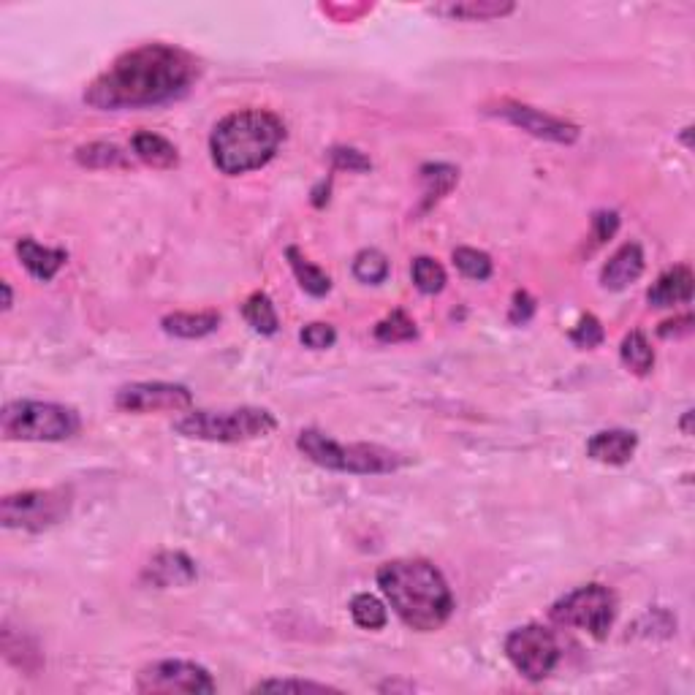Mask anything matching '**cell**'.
I'll use <instances>...</instances> for the list:
<instances>
[{"instance_id":"6da1fadb","label":"cell","mask_w":695,"mask_h":695,"mask_svg":"<svg viewBox=\"0 0 695 695\" xmlns=\"http://www.w3.org/2000/svg\"><path fill=\"white\" fill-rule=\"evenodd\" d=\"M199 79V63L172 44H142L125 52L98 74L85 90V101L104 112L147 109L177 101Z\"/></svg>"},{"instance_id":"7a4b0ae2","label":"cell","mask_w":695,"mask_h":695,"mask_svg":"<svg viewBox=\"0 0 695 695\" xmlns=\"http://www.w3.org/2000/svg\"><path fill=\"white\" fill-rule=\"evenodd\" d=\"M378 587L391 603L394 614L419 633H432L446 625L454 614V592L446 576L429 560H391L383 562Z\"/></svg>"},{"instance_id":"3957f363","label":"cell","mask_w":695,"mask_h":695,"mask_svg":"<svg viewBox=\"0 0 695 695\" xmlns=\"http://www.w3.org/2000/svg\"><path fill=\"white\" fill-rule=\"evenodd\" d=\"M283 139L286 125L280 117L267 109H242L212 128V163L229 177L256 172L275 158Z\"/></svg>"},{"instance_id":"277c9868","label":"cell","mask_w":695,"mask_h":695,"mask_svg":"<svg viewBox=\"0 0 695 695\" xmlns=\"http://www.w3.org/2000/svg\"><path fill=\"white\" fill-rule=\"evenodd\" d=\"M296 448L318 467L351 473V476H381V473H394L405 465V457L400 451L375 446V443H348L345 446V443H337L326 432L313 427L299 432Z\"/></svg>"},{"instance_id":"5b68a950","label":"cell","mask_w":695,"mask_h":695,"mask_svg":"<svg viewBox=\"0 0 695 695\" xmlns=\"http://www.w3.org/2000/svg\"><path fill=\"white\" fill-rule=\"evenodd\" d=\"M277 429L275 413L267 408H229V410H188V416L174 421V432L182 438L207 443H248L267 438Z\"/></svg>"},{"instance_id":"8992f818","label":"cell","mask_w":695,"mask_h":695,"mask_svg":"<svg viewBox=\"0 0 695 695\" xmlns=\"http://www.w3.org/2000/svg\"><path fill=\"white\" fill-rule=\"evenodd\" d=\"M82 429V416L71 405L39 400L9 402L0 413V435L28 443H60Z\"/></svg>"},{"instance_id":"52a82bcc","label":"cell","mask_w":695,"mask_h":695,"mask_svg":"<svg viewBox=\"0 0 695 695\" xmlns=\"http://www.w3.org/2000/svg\"><path fill=\"white\" fill-rule=\"evenodd\" d=\"M71 511V492L58 489H30L0 500V522L6 530H25V533H44L55 527Z\"/></svg>"},{"instance_id":"ba28073f","label":"cell","mask_w":695,"mask_h":695,"mask_svg":"<svg viewBox=\"0 0 695 695\" xmlns=\"http://www.w3.org/2000/svg\"><path fill=\"white\" fill-rule=\"evenodd\" d=\"M549 614L560 625L584 630L592 638H606L617 617V595L603 584H584L562 595Z\"/></svg>"},{"instance_id":"9c48e42d","label":"cell","mask_w":695,"mask_h":695,"mask_svg":"<svg viewBox=\"0 0 695 695\" xmlns=\"http://www.w3.org/2000/svg\"><path fill=\"white\" fill-rule=\"evenodd\" d=\"M505 657L530 682H543L560 663V644L543 625H522L505 638Z\"/></svg>"},{"instance_id":"30bf717a","label":"cell","mask_w":695,"mask_h":695,"mask_svg":"<svg viewBox=\"0 0 695 695\" xmlns=\"http://www.w3.org/2000/svg\"><path fill=\"white\" fill-rule=\"evenodd\" d=\"M139 693H191L210 695L218 690L215 679L204 666L191 660H158L136 674Z\"/></svg>"},{"instance_id":"8fae6325","label":"cell","mask_w":695,"mask_h":695,"mask_svg":"<svg viewBox=\"0 0 695 695\" xmlns=\"http://www.w3.org/2000/svg\"><path fill=\"white\" fill-rule=\"evenodd\" d=\"M193 394L182 383L142 381L128 383L115 394V408L123 413H182L191 410Z\"/></svg>"},{"instance_id":"7c38bea8","label":"cell","mask_w":695,"mask_h":695,"mask_svg":"<svg viewBox=\"0 0 695 695\" xmlns=\"http://www.w3.org/2000/svg\"><path fill=\"white\" fill-rule=\"evenodd\" d=\"M492 115L503 117V120H508L516 128H522V131L538 136V139H546V142L573 144L579 139V128L573 123L549 115V112H541L535 106L519 104V101H500L492 109Z\"/></svg>"},{"instance_id":"4fadbf2b","label":"cell","mask_w":695,"mask_h":695,"mask_svg":"<svg viewBox=\"0 0 695 695\" xmlns=\"http://www.w3.org/2000/svg\"><path fill=\"white\" fill-rule=\"evenodd\" d=\"M196 562L182 552H161L147 562L142 579L153 584L158 590H172V587H188L196 581Z\"/></svg>"},{"instance_id":"5bb4252c","label":"cell","mask_w":695,"mask_h":695,"mask_svg":"<svg viewBox=\"0 0 695 695\" xmlns=\"http://www.w3.org/2000/svg\"><path fill=\"white\" fill-rule=\"evenodd\" d=\"M644 272V250L638 242H625L614 256L600 269V283L609 291H622L630 283H636Z\"/></svg>"},{"instance_id":"9a60e30c","label":"cell","mask_w":695,"mask_h":695,"mask_svg":"<svg viewBox=\"0 0 695 695\" xmlns=\"http://www.w3.org/2000/svg\"><path fill=\"white\" fill-rule=\"evenodd\" d=\"M638 435L630 429H603L587 440V454L603 465H625L633 459Z\"/></svg>"},{"instance_id":"2e32d148","label":"cell","mask_w":695,"mask_h":695,"mask_svg":"<svg viewBox=\"0 0 695 695\" xmlns=\"http://www.w3.org/2000/svg\"><path fill=\"white\" fill-rule=\"evenodd\" d=\"M17 256H20L22 267L28 269L30 275L41 280V283H49L52 277L58 275L60 269L66 267L68 253L63 248H44L41 242H36L33 237H22L17 242Z\"/></svg>"},{"instance_id":"e0dca14e","label":"cell","mask_w":695,"mask_h":695,"mask_svg":"<svg viewBox=\"0 0 695 695\" xmlns=\"http://www.w3.org/2000/svg\"><path fill=\"white\" fill-rule=\"evenodd\" d=\"M647 299L652 307L690 305V299H693V272H690V267H674L663 272L647 291Z\"/></svg>"},{"instance_id":"ac0fdd59","label":"cell","mask_w":695,"mask_h":695,"mask_svg":"<svg viewBox=\"0 0 695 695\" xmlns=\"http://www.w3.org/2000/svg\"><path fill=\"white\" fill-rule=\"evenodd\" d=\"M131 147H134L136 158L147 163V166H153V169H174L180 163L177 147L166 136L153 134V131H139L131 139Z\"/></svg>"},{"instance_id":"d6986e66","label":"cell","mask_w":695,"mask_h":695,"mask_svg":"<svg viewBox=\"0 0 695 695\" xmlns=\"http://www.w3.org/2000/svg\"><path fill=\"white\" fill-rule=\"evenodd\" d=\"M163 332L172 334V337H182V340H199V337H207L220 326V315L215 310H207V313H172L163 315Z\"/></svg>"},{"instance_id":"ffe728a7","label":"cell","mask_w":695,"mask_h":695,"mask_svg":"<svg viewBox=\"0 0 695 695\" xmlns=\"http://www.w3.org/2000/svg\"><path fill=\"white\" fill-rule=\"evenodd\" d=\"M0 647H3V657L11 666L22 668L28 674L41 668V655L36 644H30V638H25L22 630L11 628L9 622H3V630H0Z\"/></svg>"},{"instance_id":"44dd1931","label":"cell","mask_w":695,"mask_h":695,"mask_svg":"<svg viewBox=\"0 0 695 695\" xmlns=\"http://www.w3.org/2000/svg\"><path fill=\"white\" fill-rule=\"evenodd\" d=\"M286 258L288 264H291V269H294V277L299 280V286L305 288L310 296H326L329 291H332V277L326 275L324 269L315 267V264H310L305 256H302V250L299 248H288L286 250Z\"/></svg>"},{"instance_id":"7402d4cb","label":"cell","mask_w":695,"mask_h":695,"mask_svg":"<svg viewBox=\"0 0 695 695\" xmlns=\"http://www.w3.org/2000/svg\"><path fill=\"white\" fill-rule=\"evenodd\" d=\"M619 356H622V364L630 372H636V375H649L652 367H655V351L649 345L647 334L638 332V329H633V332L622 337Z\"/></svg>"},{"instance_id":"603a6c76","label":"cell","mask_w":695,"mask_h":695,"mask_svg":"<svg viewBox=\"0 0 695 695\" xmlns=\"http://www.w3.org/2000/svg\"><path fill=\"white\" fill-rule=\"evenodd\" d=\"M242 315H245L250 329L264 334V337H272V334H277V329H280L275 305H272V299H269V294H264V291H256V294H250L248 299H245Z\"/></svg>"},{"instance_id":"cb8c5ba5","label":"cell","mask_w":695,"mask_h":695,"mask_svg":"<svg viewBox=\"0 0 695 695\" xmlns=\"http://www.w3.org/2000/svg\"><path fill=\"white\" fill-rule=\"evenodd\" d=\"M435 11L443 14V17H451V20L489 22V20H497V17H505V14H511L514 6H511V3H476V0H467V3H448V6H438Z\"/></svg>"},{"instance_id":"d4e9b609","label":"cell","mask_w":695,"mask_h":695,"mask_svg":"<svg viewBox=\"0 0 695 695\" xmlns=\"http://www.w3.org/2000/svg\"><path fill=\"white\" fill-rule=\"evenodd\" d=\"M77 161L82 166H90V169H128L131 166V158L117 144L109 142H93L79 147Z\"/></svg>"},{"instance_id":"484cf974","label":"cell","mask_w":695,"mask_h":695,"mask_svg":"<svg viewBox=\"0 0 695 695\" xmlns=\"http://www.w3.org/2000/svg\"><path fill=\"white\" fill-rule=\"evenodd\" d=\"M421 182H424V196H427L429 207L432 201H440L454 191V185L459 182V172L448 163H427V166H421Z\"/></svg>"},{"instance_id":"4316f807","label":"cell","mask_w":695,"mask_h":695,"mask_svg":"<svg viewBox=\"0 0 695 695\" xmlns=\"http://www.w3.org/2000/svg\"><path fill=\"white\" fill-rule=\"evenodd\" d=\"M351 617L353 622L364 630H381L389 622V611L383 606L381 598H375L370 592H359L351 600Z\"/></svg>"},{"instance_id":"83f0119b","label":"cell","mask_w":695,"mask_h":695,"mask_svg":"<svg viewBox=\"0 0 695 695\" xmlns=\"http://www.w3.org/2000/svg\"><path fill=\"white\" fill-rule=\"evenodd\" d=\"M410 275H413V286L419 288L421 294H440L446 288V269L440 267L435 258L419 256L413 258V267H410Z\"/></svg>"},{"instance_id":"f1b7e54d","label":"cell","mask_w":695,"mask_h":695,"mask_svg":"<svg viewBox=\"0 0 695 695\" xmlns=\"http://www.w3.org/2000/svg\"><path fill=\"white\" fill-rule=\"evenodd\" d=\"M389 269V258L375 248L362 250V253H356V258H353V277L359 283H367V286L383 283L389 277Z\"/></svg>"},{"instance_id":"f546056e","label":"cell","mask_w":695,"mask_h":695,"mask_svg":"<svg viewBox=\"0 0 695 695\" xmlns=\"http://www.w3.org/2000/svg\"><path fill=\"white\" fill-rule=\"evenodd\" d=\"M416 324L405 310H394L375 326V340L381 343H408L416 337Z\"/></svg>"},{"instance_id":"4dcf8cb0","label":"cell","mask_w":695,"mask_h":695,"mask_svg":"<svg viewBox=\"0 0 695 695\" xmlns=\"http://www.w3.org/2000/svg\"><path fill=\"white\" fill-rule=\"evenodd\" d=\"M454 267L465 277H470V280H478V283H484V280L492 277V258L486 256L484 250L457 248L454 250Z\"/></svg>"},{"instance_id":"1f68e13d","label":"cell","mask_w":695,"mask_h":695,"mask_svg":"<svg viewBox=\"0 0 695 695\" xmlns=\"http://www.w3.org/2000/svg\"><path fill=\"white\" fill-rule=\"evenodd\" d=\"M253 693H337V687L310 679H264L253 685Z\"/></svg>"},{"instance_id":"d6a6232c","label":"cell","mask_w":695,"mask_h":695,"mask_svg":"<svg viewBox=\"0 0 695 695\" xmlns=\"http://www.w3.org/2000/svg\"><path fill=\"white\" fill-rule=\"evenodd\" d=\"M603 337H606V332H603V324H600L595 315H581L579 324L571 329V343L576 345V348H584V351H590V348H598L600 343H603Z\"/></svg>"},{"instance_id":"836d02e7","label":"cell","mask_w":695,"mask_h":695,"mask_svg":"<svg viewBox=\"0 0 695 695\" xmlns=\"http://www.w3.org/2000/svg\"><path fill=\"white\" fill-rule=\"evenodd\" d=\"M299 340H302L307 348H313V351H326V348H332V345L337 343V332H334V326L315 321V324H307L305 329L299 332Z\"/></svg>"},{"instance_id":"e575fe53","label":"cell","mask_w":695,"mask_h":695,"mask_svg":"<svg viewBox=\"0 0 695 695\" xmlns=\"http://www.w3.org/2000/svg\"><path fill=\"white\" fill-rule=\"evenodd\" d=\"M329 158H332L334 169H348V172H370L372 169L370 158L353 147H334L329 150Z\"/></svg>"},{"instance_id":"d590c367","label":"cell","mask_w":695,"mask_h":695,"mask_svg":"<svg viewBox=\"0 0 695 695\" xmlns=\"http://www.w3.org/2000/svg\"><path fill=\"white\" fill-rule=\"evenodd\" d=\"M533 313H535V302H533V296L527 294V291H516L514 294V305H511V324H516V326H522V324H527L530 318H533Z\"/></svg>"},{"instance_id":"8d00e7d4","label":"cell","mask_w":695,"mask_h":695,"mask_svg":"<svg viewBox=\"0 0 695 695\" xmlns=\"http://www.w3.org/2000/svg\"><path fill=\"white\" fill-rule=\"evenodd\" d=\"M592 226H595V245H603L619 229V215L617 212H598L592 218Z\"/></svg>"},{"instance_id":"74e56055","label":"cell","mask_w":695,"mask_h":695,"mask_svg":"<svg viewBox=\"0 0 695 695\" xmlns=\"http://www.w3.org/2000/svg\"><path fill=\"white\" fill-rule=\"evenodd\" d=\"M693 329V315H682V318H674V321H666V324H660V329H657V334L660 337H679V334H687Z\"/></svg>"},{"instance_id":"f35d334b","label":"cell","mask_w":695,"mask_h":695,"mask_svg":"<svg viewBox=\"0 0 695 695\" xmlns=\"http://www.w3.org/2000/svg\"><path fill=\"white\" fill-rule=\"evenodd\" d=\"M0 288H3V310L9 313L11 307H14V291H11L9 283H3V286H0Z\"/></svg>"},{"instance_id":"ab89813d","label":"cell","mask_w":695,"mask_h":695,"mask_svg":"<svg viewBox=\"0 0 695 695\" xmlns=\"http://www.w3.org/2000/svg\"><path fill=\"white\" fill-rule=\"evenodd\" d=\"M693 416H695L693 410H687L685 419H682V424H679V427H682V435H687V438L693 435Z\"/></svg>"}]
</instances>
